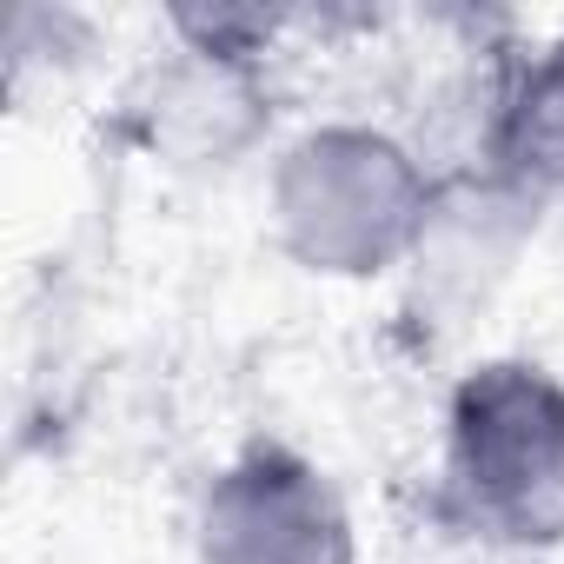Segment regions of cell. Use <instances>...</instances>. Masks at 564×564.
I'll return each instance as SVG.
<instances>
[{"mask_svg":"<svg viewBox=\"0 0 564 564\" xmlns=\"http://www.w3.org/2000/svg\"><path fill=\"white\" fill-rule=\"evenodd\" d=\"M445 180L412 140L372 120H319L279 147L265 180L272 239L313 279H386L419 259Z\"/></svg>","mask_w":564,"mask_h":564,"instance_id":"1","label":"cell"},{"mask_svg":"<svg viewBox=\"0 0 564 564\" xmlns=\"http://www.w3.org/2000/svg\"><path fill=\"white\" fill-rule=\"evenodd\" d=\"M272 127V61H232L180 47L127 94V133L180 173H219L246 160Z\"/></svg>","mask_w":564,"mask_h":564,"instance_id":"4","label":"cell"},{"mask_svg":"<svg viewBox=\"0 0 564 564\" xmlns=\"http://www.w3.org/2000/svg\"><path fill=\"white\" fill-rule=\"evenodd\" d=\"M445 518L491 551L564 544V379L538 359H478L445 399Z\"/></svg>","mask_w":564,"mask_h":564,"instance_id":"2","label":"cell"},{"mask_svg":"<svg viewBox=\"0 0 564 564\" xmlns=\"http://www.w3.org/2000/svg\"><path fill=\"white\" fill-rule=\"evenodd\" d=\"M193 551L199 564H359V531L319 458L286 438H252L206 478Z\"/></svg>","mask_w":564,"mask_h":564,"instance_id":"3","label":"cell"},{"mask_svg":"<svg viewBox=\"0 0 564 564\" xmlns=\"http://www.w3.org/2000/svg\"><path fill=\"white\" fill-rule=\"evenodd\" d=\"M485 173L524 199H564V34L505 67L485 127Z\"/></svg>","mask_w":564,"mask_h":564,"instance_id":"5","label":"cell"}]
</instances>
